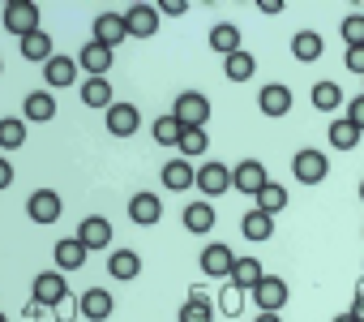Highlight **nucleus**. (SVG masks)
Masks as SVG:
<instances>
[{
  "label": "nucleus",
  "instance_id": "f257e3e1",
  "mask_svg": "<svg viewBox=\"0 0 364 322\" xmlns=\"http://www.w3.org/2000/svg\"><path fill=\"white\" fill-rule=\"evenodd\" d=\"M5 31L18 35V39L39 35V5L35 0H9L5 5Z\"/></svg>",
  "mask_w": 364,
  "mask_h": 322
},
{
  "label": "nucleus",
  "instance_id": "f03ea898",
  "mask_svg": "<svg viewBox=\"0 0 364 322\" xmlns=\"http://www.w3.org/2000/svg\"><path fill=\"white\" fill-rule=\"evenodd\" d=\"M291 172H296V181L300 185H321L326 177H330V159H326V150H296L291 155Z\"/></svg>",
  "mask_w": 364,
  "mask_h": 322
},
{
  "label": "nucleus",
  "instance_id": "7ed1b4c3",
  "mask_svg": "<svg viewBox=\"0 0 364 322\" xmlns=\"http://www.w3.org/2000/svg\"><path fill=\"white\" fill-rule=\"evenodd\" d=\"M249 296H253V305H257V313H279L283 305H287V284L279 279V275H262L253 288H249Z\"/></svg>",
  "mask_w": 364,
  "mask_h": 322
},
{
  "label": "nucleus",
  "instance_id": "20e7f679",
  "mask_svg": "<svg viewBox=\"0 0 364 322\" xmlns=\"http://www.w3.org/2000/svg\"><path fill=\"white\" fill-rule=\"evenodd\" d=\"M171 116L185 125V129H202V125L210 120V99H206V95H198V90H185V95L176 99Z\"/></svg>",
  "mask_w": 364,
  "mask_h": 322
},
{
  "label": "nucleus",
  "instance_id": "39448f33",
  "mask_svg": "<svg viewBox=\"0 0 364 322\" xmlns=\"http://www.w3.org/2000/svg\"><path fill=\"white\" fill-rule=\"evenodd\" d=\"M262 185H270V177H266V168L257 164V159H245V164H236V168H232V189H240V194L257 198V194H262Z\"/></svg>",
  "mask_w": 364,
  "mask_h": 322
},
{
  "label": "nucleus",
  "instance_id": "423d86ee",
  "mask_svg": "<svg viewBox=\"0 0 364 322\" xmlns=\"http://www.w3.org/2000/svg\"><path fill=\"white\" fill-rule=\"evenodd\" d=\"M60 211H65V202H60V194H56V189H35V194H31V202H26V215H31L35 224H56V219H60Z\"/></svg>",
  "mask_w": 364,
  "mask_h": 322
},
{
  "label": "nucleus",
  "instance_id": "0eeeda50",
  "mask_svg": "<svg viewBox=\"0 0 364 322\" xmlns=\"http://www.w3.org/2000/svg\"><path fill=\"white\" fill-rule=\"evenodd\" d=\"M232 266H236V254L228 249V245H206L202 249V275H210V279H232Z\"/></svg>",
  "mask_w": 364,
  "mask_h": 322
},
{
  "label": "nucleus",
  "instance_id": "6e6552de",
  "mask_svg": "<svg viewBox=\"0 0 364 322\" xmlns=\"http://www.w3.org/2000/svg\"><path fill=\"white\" fill-rule=\"evenodd\" d=\"M65 296H69V284H65L60 271H43V275H35V301H39V305L56 309Z\"/></svg>",
  "mask_w": 364,
  "mask_h": 322
},
{
  "label": "nucleus",
  "instance_id": "1a4fd4ad",
  "mask_svg": "<svg viewBox=\"0 0 364 322\" xmlns=\"http://www.w3.org/2000/svg\"><path fill=\"white\" fill-rule=\"evenodd\" d=\"M124 26H129L133 39H150L159 31V9L154 5H129L124 9Z\"/></svg>",
  "mask_w": 364,
  "mask_h": 322
},
{
  "label": "nucleus",
  "instance_id": "9d476101",
  "mask_svg": "<svg viewBox=\"0 0 364 322\" xmlns=\"http://www.w3.org/2000/svg\"><path fill=\"white\" fill-rule=\"evenodd\" d=\"M77 309H82V318L103 322V318H112L116 301H112V292H107V288H86V292L77 296Z\"/></svg>",
  "mask_w": 364,
  "mask_h": 322
},
{
  "label": "nucleus",
  "instance_id": "9b49d317",
  "mask_svg": "<svg viewBox=\"0 0 364 322\" xmlns=\"http://www.w3.org/2000/svg\"><path fill=\"white\" fill-rule=\"evenodd\" d=\"M257 108H262V116H287L291 112V90L283 82H266L262 95H257Z\"/></svg>",
  "mask_w": 364,
  "mask_h": 322
},
{
  "label": "nucleus",
  "instance_id": "f8f14e48",
  "mask_svg": "<svg viewBox=\"0 0 364 322\" xmlns=\"http://www.w3.org/2000/svg\"><path fill=\"white\" fill-rule=\"evenodd\" d=\"M77 241H82L86 249H107V245H112V224H107L103 215H86V219L77 224Z\"/></svg>",
  "mask_w": 364,
  "mask_h": 322
},
{
  "label": "nucleus",
  "instance_id": "ddd939ff",
  "mask_svg": "<svg viewBox=\"0 0 364 322\" xmlns=\"http://www.w3.org/2000/svg\"><path fill=\"white\" fill-rule=\"evenodd\" d=\"M124 35H129L124 14H99V18H95V43L116 48V43H124Z\"/></svg>",
  "mask_w": 364,
  "mask_h": 322
},
{
  "label": "nucleus",
  "instance_id": "4468645a",
  "mask_svg": "<svg viewBox=\"0 0 364 322\" xmlns=\"http://www.w3.org/2000/svg\"><path fill=\"white\" fill-rule=\"evenodd\" d=\"M137 125H141V112H137L133 103H112V108H107V129H112L116 137H133Z\"/></svg>",
  "mask_w": 364,
  "mask_h": 322
},
{
  "label": "nucleus",
  "instance_id": "2eb2a0df",
  "mask_svg": "<svg viewBox=\"0 0 364 322\" xmlns=\"http://www.w3.org/2000/svg\"><path fill=\"white\" fill-rule=\"evenodd\" d=\"M198 189H202L206 198H219V194L232 189V172H228L223 164H202V168H198Z\"/></svg>",
  "mask_w": 364,
  "mask_h": 322
},
{
  "label": "nucleus",
  "instance_id": "dca6fc26",
  "mask_svg": "<svg viewBox=\"0 0 364 322\" xmlns=\"http://www.w3.org/2000/svg\"><path fill=\"white\" fill-rule=\"evenodd\" d=\"M129 219L141 224V228H150V224L163 219V202H159L154 194H133V198H129Z\"/></svg>",
  "mask_w": 364,
  "mask_h": 322
},
{
  "label": "nucleus",
  "instance_id": "f3484780",
  "mask_svg": "<svg viewBox=\"0 0 364 322\" xmlns=\"http://www.w3.org/2000/svg\"><path fill=\"white\" fill-rule=\"evenodd\" d=\"M77 69H86L90 78H103V73L112 69V48H103V43H86V48L77 52Z\"/></svg>",
  "mask_w": 364,
  "mask_h": 322
},
{
  "label": "nucleus",
  "instance_id": "a211bd4d",
  "mask_svg": "<svg viewBox=\"0 0 364 322\" xmlns=\"http://www.w3.org/2000/svg\"><path fill=\"white\" fill-rule=\"evenodd\" d=\"M43 78L60 90V86H73L77 82V61L73 56H52L48 65H43Z\"/></svg>",
  "mask_w": 364,
  "mask_h": 322
},
{
  "label": "nucleus",
  "instance_id": "6ab92c4d",
  "mask_svg": "<svg viewBox=\"0 0 364 322\" xmlns=\"http://www.w3.org/2000/svg\"><path fill=\"white\" fill-rule=\"evenodd\" d=\"M330 146L334 150H355L360 146V129H355L351 116H334L330 120Z\"/></svg>",
  "mask_w": 364,
  "mask_h": 322
},
{
  "label": "nucleus",
  "instance_id": "aec40b11",
  "mask_svg": "<svg viewBox=\"0 0 364 322\" xmlns=\"http://www.w3.org/2000/svg\"><path fill=\"white\" fill-rule=\"evenodd\" d=\"M52 254H56V271H77V266L86 262V254H90V249H86L77 237H69V241H56V249H52Z\"/></svg>",
  "mask_w": 364,
  "mask_h": 322
},
{
  "label": "nucleus",
  "instance_id": "412c9836",
  "mask_svg": "<svg viewBox=\"0 0 364 322\" xmlns=\"http://www.w3.org/2000/svg\"><path fill=\"white\" fill-rule=\"evenodd\" d=\"M163 185L180 194V189H189V185H198V172H193V168L185 164V159H171V164L163 168Z\"/></svg>",
  "mask_w": 364,
  "mask_h": 322
},
{
  "label": "nucleus",
  "instance_id": "4be33fe9",
  "mask_svg": "<svg viewBox=\"0 0 364 322\" xmlns=\"http://www.w3.org/2000/svg\"><path fill=\"white\" fill-rule=\"evenodd\" d=\"M291 56L304 61V65L317 61V56H321V35H317V31H296V35H291Z\"/></svg>",
  "mask_w": 364,
  "mask_h": 322
},
{
  "label": "nucleus",
  "instance_id": "5701e85b",
  "mask_svg": "<svg viewBox=\"0 0 364 322\" xmlns=\"http://www.w3.org/2000/svg\"><path fill=\"white\" fill-rule=\"evenodd\" d=\"M253 69H257V61L240 48V52H232V56H223V73H228V82H249L253 78Z\"/></svg>",
  "mask_w": 364,
  "mask_h": 322
},
{
  "label": "nucleus",
  "instance_id": "b1692460",
  "mask_svg": "<svg viewBox=\"0 0 364 322\" xmlns=\"http://www.w3.org/2000/svg\"><path fill=\"white\" fill-rule=\"evenodd\" d=\"M82 103H86V108H112V103H116V99H112V82L86 78V82H82Z\"/></svg>",
  "mask_w": 364,
  "mask_h": 322
},
{
  "label": "nucleus",
  "instance_id": "393cba45",
  "mask_svg": "<svg viewBox=\"0 0 364 322\" xmlns=\"http://www.w3.org/2000/svg\"><path fill=\"white\" fill-rule=\"evenodd\" d=\"M22 116H26V120H52V116H56V99H52L48 90H35V95H26Z\"/></svg>",
  "mask_w": 364,
  "mask_h": 322
},
{
  "label": "nucleus",
  "instance_id": "a878e982",
  "mask_svg": "<svg viewBox=\"0 0 364 322\" xmlns=\"http://www.w3.org/2000/svg\"><path fill=\"white\" fill-rule=\"evenodd\" d=\"M185 228L198 232V237L210 232V228H215V207H210V202H189V207H185Z\"/></svg>",
  "mask_w": 364,
  "mask_h": 322
},
{
  "label": "nucleus",
  "instance_id": "bb28decb",
  "mask_svg": "<svg viewBox=\"0 0 364 322\" xmlns=\"http://www.w3.org/2000/svg\"><path fill=\"white\" fill-rule=\"evenodd\" d=\"M240 228H245V237H249V241H270V237H274V215H266V211H257V207H253V211L245 215V224H240Z\"/></svg>",
  "mask_w": 364,
  "mask_h": 322
},
{
  "label": "nucleus",
  "instance_id": "cd10ccee",
  "mask_svg": "<svg viewBox=\"0 0 364 322\" xmlns=\"http://www.w3.org/2000/svg\"><path fill=\"white\" fill-rule=\"evenodd\" d=\"M107 271H112V279H137L141 275V258L133 249H120V254L107 258Z\"/></svg>",
  "mask_w": 364,
  "mask_h": 322
},
{
  "label": "nucleus",
  "instance_id": "c85d7f7f",
  "mask_svg": "<svg viewBox=\"0 0 364 322\" xmlns=\"http://www.w3.org/2000/svg\"><path fill=\"white\" fill-rule=\"evenodd\" d=\"M210 48H215V52H223V56L240 52V31H236L232 22H219V26L210 31Z\"/></svg>",
  "mask_w": 364,
  "mask_h": 322
},
{
  "label": "nucleus",
  "instance_id": "c756f323",
  "mask_svg": "<svg viewBox=\"0 0 364 322\" xmlns=\"http://www.w3.org/2000/svg\"><path fill=\"white\" fill-rule=\"evenodd\" d=\"M22 142H26L22 116H5V120H0V150H18Z\"/></svg>",
  "mask_w": 364,
  "mask_h": 322
},
{
  "label": "nucleus",
  "instance_id": "7c9ffc66",
  "mask_svg": "<svg viewBox=\"0 0 364 322\" xmlns=\"http://www.w3.org/2000/svg\"><path fill=\"white\" fill-rule=\"evenodd\" d=\"M253 202H257V211H266V215H279V211L287 207V189L270 181V185H262V194H257Z\"/></svg>",
  "mask_w": 364,
  "mask_h": 322
},
{
  "label": "nucleus",
  "instance_id": "2f4dec72",
  "mask_svg": "<svg viewBox=\"0 0 364 322\" xmlns=\"http://www.w3.org/2000/svg\"><path fill=\"white\" fill-rule=\"evenodd\" d=\"M180 322H210V296L193 292L185 305H180Z\"/></svg>",
  "mask_w": 364,
  "mask_h": 322
},
{
  "label": "nucleus",
  "instance_id": "473e14b6",
  "mask_svg": "<svg viewBox=\"0 0 364 322\" xmlns=\"http://www.w3.org/2000/svg\"><path fill=\"white\" fill-rule=\"evenodd\" d=\"M22 56H26V61H39V65H48V61H52L56 52H52V39H48L43 31H39V35L22 39Z\"/></svg>",
  "mask_w": 364,
  "mask_h": 322
},
{
  "label": "nucleus",
  "instance_id": "72a5a7b5",
  "mask_svg": "<svg viewBox=\"0 0 364 322\" xmlns=\"http://www.w3.org/2000/svg\"><path fill=\"white\" fill-rule=\"evenodd\" d=\"M338 103H343L338 82H317V86H313V108H317V112H334Z\"/></svg>",
  "mask_w": 364,
  "mask_h": 322
},
{
  "label": "nucleus",
  "instance_id": "f704fd0d",
  "mask_svg": "<svg viewBox=\"0 0 364 322\" xmlns=\"http://www.w3.org/2000/svg\"><path fill=\"white\" fill-rule=\"evenodd\" d=\"M257 279H262V266H257V258H236V266H232V284L249 292Z\"/></svg>",
  "mask_w": 364,
  "mask_h": 322
},
{
  "label": "nucleus",
  "instance_id": "c9c22d12",
  "mask_svg": "<svg viewBox=\"0 0 364 322\" xmlns=\"http://www.w3.org/2000/svg\"><path fill=\"white\" fill-rule=\"evenodd\" d=\"M180 133H185V125H180L176 116H159L154 120V142L159 146H180Z\"/></svg>",
  "mask_w": 364,
  "mask_h": 322
},
{
  "label": "nucleus",
  "instance_id": "e433bc0d",
  "mask_svg": "<svg viewBox=\"0 0 364 322\" xmlns=\"http://www.w3.org/2000/svg\"><path fill=\"white\" fill-rule=\"evenodd\" d=\"M219 309H223L228 318H236V313L245 309V288H236V284L228 279V288H219Z\"/></svg>",
  "mask_w": 364,
  "mask_h": 322
},
{
  "label": "nucleus",
  "instance_id": "4c0bfd02",
  "mask_svg": "<svg viewBox=\"0 0 364 322\" xmlns=\"http://www.w3.org/2000/svg\"><path fill=\"white\" fill-rule=\"evenodd\" d=\"M176 150H185V155H206V150H210L206 129H185V133H180V146H176Z\"/></svg>",
  "mask_w": 364,
  "mask_h": 322
},
{
  "label": "nucleus",
  "instance_id": "58836bf2",
  "mask_svg": "<svg viewBox=\"0 0 364 322\" xmlns=\"http://www.w3.org/2000/svg\"><path fill=\"white\" fill-rule=\"evenodd\" d=\"M343 43L347 48H364V14H351V18H343Z\"/></svg>",
  "mask_w": 364,
  "mask_h": 322
},
{
  "label": "nucleus",
  "instance_id": "ea45409f",
  "mask_svg": "<svg viewBox=\"0 0 364 322\" xmlns=\"http://www.w3.org/2000/svg\"><path fill=\"white\" fill-rule=\"evenodd\" d=\"M52 313H56V322H73V313H82V309H77V301H73V296H65Z\"/></svg>",
  "mask_w": 364,
  "mask_h": 322
},
{
  "label": "nucleus",
  "instance_id": "a19ab883",
  "mask_svg": "<svg viewBox=\"0 0 364 322\" xmlns=\"http://www.w3.org/2000/svg\"><path fill=\"white\" fill-rule=\"evenodd\" d=\"M347 69L364 78V48H347Z\"/></svg>",
  "mask_w": 364,
  "mask_h": 322
},
{
  "label": "nucleus",
  "instance_id": "79ce46f5",
  "mask_svg": "<svg viewBox=\"0 0 364 322\" xmlns=\"http://www.w3.org/2000/svg\"><path fill=\"white\" fill-rule=\"evenodd\" d=\"M159 14H167V18H180V14H189V5H185V0H163V5H159Z\"/></svg>",
  "mask_w": 364,
  "mask_h": 322
},
{
  "label": "nucleus",
  "instance_id": "37998d69",
  "mask_svg": "<svg viewBox=\"0 0 364 322\" xmlns=\"http://www.w3.org/2000/svg\"><path fill=\"white\" fill-rule=\"evenodd\" d=\"M347 116H351V120H355V129L364 133V95H360V99H351V108H347Z\"/></svg>",
  "mask_w": 364,
  "mask_h": 322
},
{
  "label": "nucleus",
  "instance_id": "c03bdc74",
  "mask_svg": "<svg viewBox=\"0 0 364 322\" xmlns=\"http://www.w3.org/2000/svg\"><path fill=\"white\" fill-rule=\"evenodd\" d=\"M257 14H266V18L283 14V0H257Z\"/></svg>",
  "mask_w": 364,
  "mask_h": 322
},
{
  "label": "nucleus",
  "instance_id": "a18cd8bd",
  "mask_svg": "<svg viewBox=\"0 0 364 322\" xmlns=\"http://www.w3.org/2000/svg\"><path fill=\"white\" fill-rule=\"evenodd\" d=\"M351 313H355V318H360V322H364V284H360V288H355V301H351Z\"/></svg>",
  "mask_w": 364,
  "mask_h": 322
},
{
  "label": "nucleus",
  "instance_id": "49530a36",
  "mask_svg": "<svg viewBox=\"0 0 364 322\" xmlns=\"http://www.w3.org/2000/svg\"><path fill=\"white\" fill-rule=\"evenodd\" d=\"M14 185V168L9 164H0V189H9Z\"/></svg>",
  "mask_w": 364,
  "mask_h": 322
},
{
  "label": "nucleus",
  "instance_id": "de8ad7c7",
  "mask_svg": "<svg viewBox=\"0 0 364 322\" xmlns=\"http://www.w3.org/2000/svg\"><path fill=\"white\" fill-rule=\"evenodd\" d=\"M43 309H48V305H39V301H31V305H26V318H43Z\"/></svg>",
  "mask_w": 364,
  "mask_h": 322
},
{
  "label": "nucleus",
  "instance_id": "09e8293b",
  "mask_svg": "<svg viewBox=\"0 0 364 322\" xmlns=\"http://www.w3.org/2000/svg\"><path fill=\"white\" fill-rule=\"evenodd\" d=\"M257 322H283L279 313H257Z\"/></svg>",
  "mask_w": 364,
  "mask_h": 322
},
{
  "label": "nucleus",
  "instance_id": "8fccbe9b",
  "mask_svg": "<svg viewBox=\"0 0 364 322\" xmlns=\"http://www.w3.org/2000/svg\"><path fill=\"white\" fill-rule=\"evenodd\" d=\"M334 322H360V318H355V313H351V309H347V313H338V318H334Z\"/></svg>",
  "mask_w": 364,
  "mask_h": 322
},
{
  "label": "nucleus",
  "instance_id": "3c124183",
  "mask_svg": "<svg viewBox=\"0 0 364 322\" xmlns=\"http://www.w3.org/2000/svg\"><path fill=\"white\" fill-rule=\"evenodd\" d=\"M360 202H364V181H360Z\"/></svg>",
  "mask_w": 364,
  "mask_h": 322
}]
</instances>
